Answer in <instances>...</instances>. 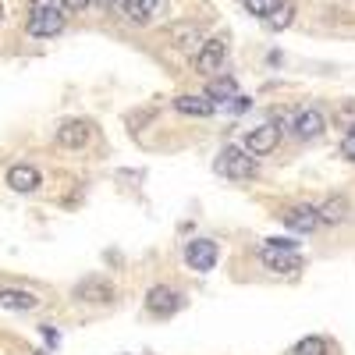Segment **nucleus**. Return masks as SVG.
<instances>
[{
    "label": "nucleus",
    "instance_id": "nucleus-6",
    "mask_svg": "<svg viewBox=\"0 0 355 355\" xmlns=\"http://www.w3.org/2000/svg\"><path fill=\"white\" fill-rule=\"evenodd\" d=\"M75 299L78 302H93V306H110L117 299V288L107 277H85L75 284Z\"/></svg>",
    "mask_w": 355,
    "mask_h": 355
},
{
    "label": "nucleus",
    "instance_id": "nucleus-10",
    "mask_svg": "<svg viewBox=\"0 0 355 355\" xmlns=\"http://www.w3.org/2000/svg\"><path fill=\"white\" fill-rule=\"evenodd\" d=\"M259 263H263L270 274H295V270H302V256H299V252H288V249H266V245H263Z\"/></svg>",
    "mask_w": 355,
    "mask_h": 355
},
{
    "label": "nucleus",
    "instance_id": "nucleus-16",
    "mask_svg": "<svg viewBox=\"0 0 355 355\" xmlns=\"http://www.w3.org/2000/svg\"><path fill=\"white\" fill-rule=\"evenodd\" d=\"M206 100H210L214 107L220 100H239V82H234L231 75H217L210 85H206Z\"/></svg>",
    "mask_w": 355,
    "mask_h": 355
},
{
    "label": "nucleus",
    "instance_id": "nucleus-12",
    "mask_svg": "<svg viewBox=\"0 0 355 355\" xmlns=\"http://www.w3.org/2000/svg\"><path fill=\"white\" fill-rule=\"evenodd\" d=\"M4 182H8L11 192H36L43 185V178H40V171L33 164H11Z\"/></svg>",
    "mask_w": 355,
    "mask_h": 355
},
{
    "label": "nucleus",
    "instance_id": "nucleus-27",
    "mask_svg": "<svg viewBox=\"0 0 355 355\" xmlns=\"http://www.w3.org/2000/svg\"><path fill=\"white\" fill-rule=\"evenodd\" d=\"M96 8H114V4H121V0H93Z\"/></svg>",
    "mask_w": 355,
    "mask_h": 355
},
{
    "label": "nucleus",
    "instance_id": "nucleus-2",
    "mask_svg": "<svg viewBox=\"0 0 355 355\" xmlns=\"http://www.w3.org/2000/svg\"><path fill=\"white\" fill-rule=\"evenodd\" d=\"M64 25H68V11H50V8H28V36H36V40H50L57 33H64Z\"/></svg>",
    "mask_w": 355,
    "mask_h": 355
},
{
    "label": "nucleus",
    "instance_id": "nucleus-9",
    "mask_svg": "<svg viewBox=\"0 0 355 355\" xmlns=\"http://www.w3.org/2000/svg\"><path fill=\"white\" fill-rule=\"evenodd\" d=\"M224 61H227V43H224V40H202V43H199V53H196V71H199V75L220 71Z\"/></svg>",
    "mask_w": 355,
    "mask_h": 355
},
{
    "label": "nucleus",
    "instance_id": "nucleus-26",
    "mask_svg": "<svg viewBox=\"0 0 355 355\" xmlns=\"http://www.w3.org/2000/svg\"><path fill=\"white\" fill-rule=\"evenodd\" d=\"M40 331H43V338H46L50 345H57V331L50 327V323H43V327H40Z\"/></svg>",
    "mask_w": 355,
    "mask_h": 355
},
{
    "label": "nucleus",
    "instance_id": "nucleus-21",
    "mask_svg": "<svg viewBox=\"0 0 355 355\" xmlns=\"http://www.w3.org/2000/svg\"><path fill=\"white\" fill-rule=\"evenodd\" d=\"M274 8H277V0H245V11L256 15V18H266Z\"/></svg>",
    "mask_w": 355,
    "mask_h": 355
},
{
    "label": "nucleus",
    "instance_id": "nucleus-25",
    "mask_svg": "<svg viewBox=\"0 0 355 355\" xmlns=\"http://www.w3.org/2000/svg\"><path fill=\"white\" fill-rule=\"evenodd\" d=\"M89 4H93V0H64V8H68V15H71V11H85Z\"/></svg>",
    "mask_w": 355,
    "mask_h": 355
},
{
    "label": "nucleus",
    "instance_id": "nucleus-28",
    "mask_svg": "<svg viewBox=\"0 0 355 355\" xmlns=\"http://www.w3.org/2000/svg\"><path fill=\"white\" fill-rule=\"evenodd\" d=\"M0 21H4V4H0Z\"/></svg>",
    "mask_w": 355,
    "mask_h": 355
},
{
    "label": "nucleus",
    "instance_id": "nucleus-3",
    "mask_svg": "<svg viewBox=\"0 0 355 355\" xmlns=\"http://www.w3.org/2000/svg\"><path fill=\"white\" fill-rule=\"evenodd\" d=\"M217 259H220L217 242H210V239H192V242H185V266H189V270L210 274L214 266H217Z\"/></svg>",
    "mask_w": 355,
    "mask_h": 355
},
{
    "label": "nucleus",
    "instance_id": "nucleus-22",
    "mask_svg": "<svg viewBox=\"0 0 355 355\" xmlns=\"http://www.w3.org/2000/svg\"><path fill=\"white\" fill-rule=\"evenodd\" d=\"M266 249H288V252H299V242L288 239V234H284V239L277 234V239H266Z\"/></svg>",
    "mask_w": 355,
    "mask_h": 355
},
{
    "label": "nucleus",
    "instance_id": "nucleus-17",
    "mask_svg": "<svg viewBox=\"0 0 355 355\" xmlns=\"http://www.w3.org/2000/svg\"><path fill=\"white\" fill-rule=\"evenodd\" d=\"M160 8V0H125V18L132 25H150Z\"/></svg>",
    "mask_w": 355,
    "mask_h": 355
},
{
    "label": "nucleus",
    "instance_id": "nucleus-20",
    "mask_svg": "<svg viewBox=\"0 0 355 355\" xmlns=\"http://www.w3.org/2000/svg\"><path fill=\"white\" fill-rule=\"evenodd\" d=\"M288 355H331V341L320 338V334H313V338H302Z\"/></svg>",
    "mask_w": 355,
    "mask_h": 355
},
{
    "label": "nucleus",
    "instance_id": "nucleus-29",
    "mask_svg": "<svg viewBox=\"0 0 355 355\" xmlns=\"http://www.w3.org/2000/svg\"><path fill=\"white\" fill-rule=\"evenodd\" d=\"M33 355H46V352H33Z\"/></svg>",
    "mask_w": 355,
    "mask_h": 355
},
{
    "label": "nucleus",
    "instance_id": "nucleus-19",
    "mask_svg": "<svg viewBox=\"0 0 355 355\" xmlns=\"http://www.w3.org/2000/svg\"><path fill=\"white\" fill-rule=\"evenodd\" d=\"M263 21H266V28L281 33V28H288V25L295 21V4H291V0H277V8H274L270 15H266Z\"/></svg>",
    "mask_w": 355,
    "mask_h": 355
},
{
    "label": "nucleus",
    "instance_id": "nucleus-11",
    "mask_svg": "<svg viewBox=\"0 0 355 355\" xmlns=\"http://www.w3.org/2000/svg\"><path fill=\"white\" fill-rule=\"evenodd\" d=\"M277 217L284 220V227L299 231V234H309V231H316V227H320V220H316V206H309V202L288 206V210H281Z\"/></svg>",
    "mask_w": 355,
    "mask_h": 355
},
{
    "label": "nucleus",
    "instance_id": "nucleus-13",
    "mask_svg": "<svg viewBox=\"0 0 355 355\" xmlns=\"http://www.w3.org/2000/svg\"><path fill=\"white\" fill-rule=\"evenodd\" d=\"M40 306V295L28 291V288H0V309H11V313H28Z\"/></svg>",
    "mask_w": 355,
    "mask_h": 355
},
{
    "label": "nucleus",
    "instance_id": "nucleus-8",
    "mask_svg": "<svg viewBox=\"0 0 355 355\" xmlns=\"http://www.w3.org/2000/svg\"><path fill=\"white\" fill-rule=\"evenodd\" d=\"M291 132L299 139H320L323 132H327V117H323L320 107H302L291 117Z\"/></svg>",
    "mask_w": 355,
    "mask_h": 355
},
{
    "label": "nucleus",
    "instance_id": "nucleus-14",
    "mask_svg": "<svg viewBox=\"0 0 355 355\" xmlns=\"http://www.w3.org/2000/svg\"><path fill=\"white\" fill-rule=\"evenodd\" d=\"M171 43H174L178 50L199 46V43H202V25H199V21H174V25H171Z\"/></svg>",
    "mask_w": 355,
    "mask_h": 355
},
{
    "label": "nucleus",
    "instance_id": "nucleus-23",
    "mask_svg": "<svg viewBox=\"0 0 355 355\" xmlns=\"http://www.w3.org/2000/svg\"><path fill=\"white\" fill-rule=\"evenodd\" d=\"M341 153L355 164V125H352V128L345 132V139H341Z\"/></svg>",
    "mask_w": 355,
    "mask_h": 355
},
{
    "label": "nucleus",
    "instance_id": "nucleus-1",
    "mask_svg": "<svg viewBox=\"0 0 355 355\" xmlns=\"http://www.w3.org/2000/svg\"><path fill=\"white\" fill-rule=\"evenodd\" d=\"M214 167H217V174L234 178V182H249V178H256V157H249L242 146H224Z\"/></svg>",
    "mask_w": 355,
    "mask_h": 355
},
{
    "label": "nucleus",
    "instance_id": "nucleus-15",
    "mask_svg": "<svg viewBox=\"0 0 355 355\" xmlns=\"http://www.w3.org/2000/svg\"><path fill=\"white\" fill-rule=\"evenodd\" d=\"M348 217V199L345 196H327L316 206V220L320 224H341Z\"/></svg>",
    "mask_w": 355,
    "mask_h": 355
},
{
    "label": "nucleus",
    "instance_id": "nucleus-24",
    "mask_svg": "<svg viewBox=\"0 0 355 355\" xmlns=\"http://www.w3.org/2000/svg\"><path fill=\"white\" fill-rule=\"evenodd\" d=\"M33 8H50V11H68L64 0H33Z\"/></svg>",
    "mask_w": 355,
    "mask_h": 355
},
{
    "label": "nucleus",
    "instance_id": "nucleus-7",
    "mask_svg": "<svg viewBox=\"0 0 355 355\" xmlns=\"http://www.w3.org/2000/svg\"><path fill=\"white\" fill-rule=\"evenodd\" d=\"M277 142H281V128H277L274 121L256 125V128L245 135V153H249V157H266V153L277 150Z\"/></svg>",
    "mask_w": 355,
    "mask_h": 355
},
{
    "label": "nucleus",
    "instance_id": "nucleus-5",
    "mask_svg": "<svg viewBox=\"0 0 355 355\" xmlns=\"http://www.w3.org/2000/svg\"><path fill=\"white\" fill-rule=\"evenodd\" d=\"M57 146L61 150H82V146L93 139V121H85V117H68V121L57 125Z\"/></svg>",
    "mask_w": 355,
    "mask_h": 355
},
{
    "label": "nucleus",
    "instance_id": "nucleus-18",
    "mask_svg": "<svg viewBox=\"0 0 355 355\" xmlns=\"http://www.w3.org/2000/svg\"><path fill=\"white\" fill-rule=\"evenodd\" d=\"M174 110H178V114H189V117H210V114H214V103L206 100V96L185 93V96L174 100Z\"/></svg>",
    "mask_w": 355,
    "mask_h": 355
},
{
    "label": "nucleus",
    "instance_id": "nucleus-4",
    "mask_svg": "<svg viewBox=\"0 0 355 355\" xmlns=\"http://www.w3.org/2000/svg\"><path fill=\"white\" fill-rule=\"evenodd\" d=\"M182 306H185L182 291L171 288V284H153L150 291H146V313H153V316H171Z\"/></svg>",
    "mask_w": 355,
    "mask_h": 355
}]
</instances>
